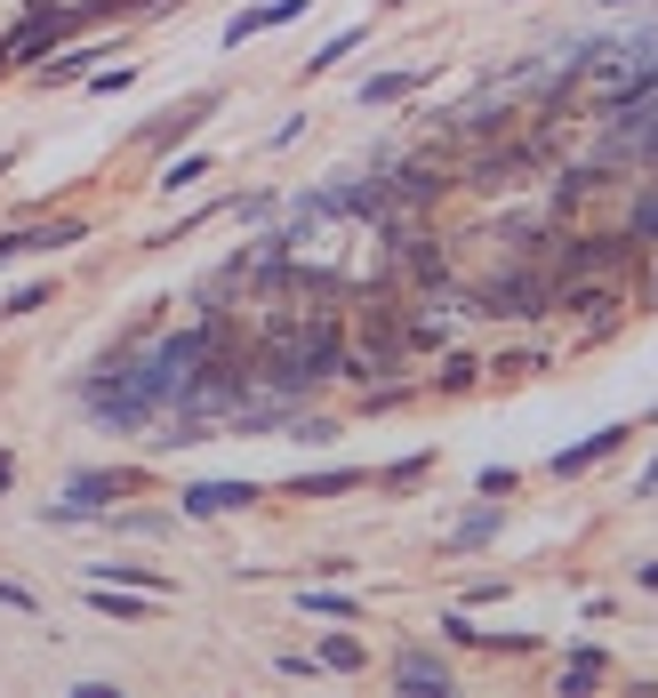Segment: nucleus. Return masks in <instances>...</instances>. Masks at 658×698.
Here are the masks:
<instances>
[{
	"instance_id": "1",
	"label": "nucleus",
	"mask_w": 658,
	"mask_h": 698,
	"mask_svg": "<svg viewBox=\"0 0 658 698\" xmlns=\"http://www.w3.org/2000/svg\"><path fill=\"white\" fill-rule=\"evenodd\" d=\"M89 9H105V0H0V65L25 56V49H40V40H56L65 25H80Z\"/></svg>"
}]
</instances>
